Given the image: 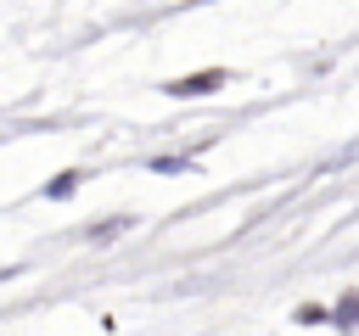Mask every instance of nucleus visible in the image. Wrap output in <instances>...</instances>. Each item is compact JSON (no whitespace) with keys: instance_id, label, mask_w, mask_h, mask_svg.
Segmentation results:
<instances>
[{"instance_id":"obj_1","label":"nucleus","mask_w":359,"mask_h":336,"mask_svg":"<svg viewBox=\"0 0 359 336\" xmlns=\"http://www.w3.org/2000/svg\"><path fill=\"white\" fill-rule=\"evenodd\" d=\"M224 78H230V73H219V67H208V73H191V78H174V84H168V95H208V90H224Z\"/></svg>"},{"instance_id":"obj_2","label":"nucleus","mask_w":359,"mask_h":336,"mask_svg":"<svg viewBox=\"0 0 359 336\" xmlns=\"http://www.w3.org/2000/svg\"><path fill=\"white\" fill-rule=\"evenodd\" d=\"M73 190H79V174H73V168H67V174H56V179L45 185V196H50V202H67Z\"/></svg>"},{"instance_id":"obj_3","label":"nucleus","mask_w":359,"mask_h":336,"mask_svg":"<svg viewBox=\"0 0 359 336\" xmlns=\"http://www.w3.org/2000/svg\"><path fill=\"white\" fill-rule=\"evenodd\" d=\"M123 224H129V218H107V224H95V230H90V235H95V241H112V235H118V230H123Z\"/></svg>"}]
</instances>
